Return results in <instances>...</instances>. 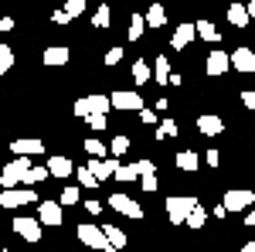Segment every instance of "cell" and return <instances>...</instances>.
Segmentation results:
<instances>
[{
  "instance_id": "4316f807",
  "label": "cell",
  "mask_w": 255,
  "mask_h": 252,
  "mask_svg": "<svg viewBox=\"0 0 255 252\" xmlns=\"http://www.w3.org/2000/svg\"><path fill=\"white\" fill-rule=\"evenodd\" d=\"M75 177H79V184H82V188H89V191H96L99 184H102V181H99V177L92 174L89 167H75Z\"/></svg>"
},
{
  "instance_id": "5bb4252c",
  "label": "cell",
  "mask_w": 255,
  "mask_h": 252,
  "mask_svg": "<svg viewBox=\"0 0 255 252\" xmlns=\"http://www.w3.org/2000/svg\"><path fill=\"white\" fill-rule=\"evenodd\" d=\"M41 61H44L48 68H61V65L72 61V51H68V44H48L44 55H41Z\"/></svg>"
},
{
  "instance_id": "60d3db41",
  "label": "cell",
  "mask_w": 255,
  "mask_h": 252,
  "mask_svg": "<svg viewBox=\"0 0 255 252\" xmlns=\"http://www.w3.org/2000/svg\"><path fill=\"white\" fill-rule=\"evenodd\" d=\"M139 184H143V191L146 194H153L160 188V181H157V174H146V177H139Z\"/></svg>"
},
{
  "instance_id": "836d02e7",
  "label": "cell",
  "mask_w": 255,
  "mask_h": 252,
  "mask_svg": "<svg viewBox=\"0 0 255 252\" xmlns=\"http://www.w3.org/2000/svg\"><path fill=\"white\" fill-rule=\"evenodd\" d=\"M119 61H123V48H119V44H113V48L102 55V65H106V68H113V65H119Z\"/></svg>"
},
{
  "instance_id": "5b68a950",
  "label": "cell",
  "mask_w": 255,
  "mask_h": 252,
  "mask_svg": "<svg viewBox=\"0 0 255 252\" xmlns=\"http://www.w3.org/2000/svg\"><path fill=\"white\" fill-rule=\"evenodd\" d=\"M75 235H79L82 246H89V249L102 252L106 246H109V239H106V229H99V225H92V222H82L79 229H75Z\"/></svg>"
},
{
  "instance_id": "d590c367",
  "label": "cell",
  "mask_w": 255,
  "mask_h": 252,
  "mask_svg": "<svg viewBox=\"0 0 255 252\" xmlns=\"http://www.w3.org/2000/svg\"><path fill=\"white\" fill-rule=\"evenodd\" d=\"M85 123H89V130H106V126H109V116H106V113H92V116H85Z\"/></svg>"
},
{
  "instance_id": "db71d44e",
  "label": "cell",
  "mask_w": 255,
  "mask_h": 252,
  "mask_svg": "<svg viewBox=\"0 0 255 252\" xmlns=\"http://www.w3.org/2000/svg\"><path fill=\"white\" fill-rule=\"evenodd\" d=\"M0 252H10V249H0Z\"/></svg>"
},
{
  "instance_id": "e0dca14e",
  "label": "cell",
  "mask_w": 255,
  "mask_h": 252,
  "mask_svg": "<svg viewBox=\"0 0 255 252\" xmlns=\"http://www.w3.org/2000/svg\"><path fill=\"white\" fill-rule=\"evenodd\" d=\"M194 27H197V38H201V41H208V44H221V31H218L208 17H197Z\"/></svg>"
},
{
  "instance_id": "484cf974",
  "label": "cell",
  "mask_w": 255,
  "mask_h": 252,
  "mask_svg": "<svg viewBox=\"0 0 255 252\" xmlns=\"http://www.w3.org/2000/svg\"><path fill=\"white\" fill-rule=\"evenodd\" d=\"M116 181H119V184H136V181H139L136 164H123V167L116 171Z\"/></svg>"
},
{
  "instance_id": "603a6c76",
  "label": "cell",
  "mask_w": 255,
  "mask_h": 252,
  "mask_svg": "<svg viewBox=\"0 0 255 252\" xmlns=\"http://www.w3.org/2000/svg\"><path fill=\"white\" fill-rule=\"evenodd\" d=\"M146 27H150V24H146V14H133V20H129V41L136 44V41L146 34Z\"/></svg>"
},
{
  "instance_id": "f546056e",
  "label": "cell",
  "mask_w": 255,
  "mask_h": 252,
  "mask_svg": "<svg viewBox=\"0 0 255 252\" xmlns=\"http://www.w3.org/2000/svg\"><path fill=\"white\" fill-rule=\"evenodd\" d=\"M82 150H85L89 157H106V154H109V147L99 143V140H82Z\"/></svg>"
},
{
  "instance_id": "74e56055",
  "label": "cell",
  "mask_w": 255,
  "mask_h": 252,
  "mask_svg": "<svg viewBox=\"0 0 255 252\" xmlns=\"http://www.w3.org/2000/svg\"><path fill=\"white\" fill-rule=\"evenodd\" d=\"M79 188H75V184H68V188H65V191H61V205H65V208H68V205H79Z\"/></svg>"
},
{
  "instance_id": "277c9868",
  "label": "cell",
  "mask_w": 255,
  "mask_h": 252,
  "mask_svg": "<svg viewBox=\"0 0 255 252\" xmlns=\"http://www.w3.org/2000/svg\"><path fill=\"white\" fill-rule=\"evenodd\" d=\"M113 109V99L109 96H85V99H75V106H72V113L79 119L92 116V113H109Z\"/></svg>"
},
{
  "instance_id": "ab89813d",
  "label": "cell",
  "mask_w": 255,
  "mask_h": 252,
  "mask_svg": "<svg viewBox=\"0 0 255 252\" xmlns=\"http://www.w3.org/2000/svg\"><path fill=\"white\" fill-rule=\"evenodd\" d=\"M136 171H139V177H146V174H157V164L143 157V160H136Z\"/></svg>"
},
{
  "instance_id": "7bdbcfd3",
  "label": "cell",
  "mask_w": 255,
  "mask_h": 252,
  "mask_svg": "<svg viewBox=\"0 0 255 252\" xmlns=\"http://www.w3.org/2000/svg\"><path fill=\"white\" fill-rule=\"evenodd\" d=\"M242 102H245V109L255 113V89H245V92H242Z\"/></svg>"
},
{
  "instance_id": "52a82bcc",
  "label": "cell",
  "mask_w": 255,
  "mask_h": 252,
  "mask_svg": "<svg viewBox=\"0 0 255 252\" xmlns=\"http://www.w3.org/2000/svg\"><path fill=\"white\" fill-rule=\"evenodd\" d=\"M109 99H113V109H119V113H139V109H146L143 96L133 92V89H116Z\"/></svg>"
},
{
  "instance_id": "f6af8a7d",
  "label": "cell",
  "mask_w": 255,
  "mask_h": 252,
  "mask_svg": "<svg viewBox=\"0 0 255 252\" xmlns=\"http://www.w3.org/2000/svg\"><path fill=\"white\" fill-rule=\"evenodd\" d=\"M139 119H143V123H150V126H153V123H157V113H153V109H139Z\"/></svg>"
},
{
  "instance_id": "b9f144b4",
  "label": "cell",
  "mask_w": 255,
  "mask_h": 252,
  "mask_svg": "<svg viewBox=\"0 0 255 252\" xmlns=\"http://www.w3.org/2000/svg\"><path fill=\"white\" fill-rule=\"evenodd\" d=\"M204 164H208V167H221V154H218V150H208V154H204Z\"/></svg>"
},
{
  "instance_id": "f35d334b",
  "label": "cell",
  "mask_w": 255,
  "mask_h": 252,
  "mask_svg": "<svg viewBox=\"0 0 255 252\" xmlns=\"http://www.w3.org/2000/svg\"><path fill=\"white\" fill-rule=\"evenodd\" d=\"M163 136H177V123L170 116L163 119V123H160V130H157V140H163Z\"/></svg>"
},
{
  "instance_id": "f907efd6",
  "label": "cell",
  "mask_w": 255,
  "mask_h": 252,
  "mask_svg": "<svg viewBox=\"0 0 255 252\" xmlns=\"http://www.w3.org/2000/svg\"><path fill=\"white\" fill-rule=\"evenodd\" d=\"M238 252H255V242H245V246H242Z\"/></svg>"
},
{
  "instance_id": "8fae6325",
  "label": "cell",
  "mask_w": 255,
  "mask_h": 252,
  "mask_svg": "<svg viewBox=\"0 0 255 252\" xmlns=\"http://www.w3.org/2000/svg\"><path fill=\"white\" fill-rule=\"evenodd\" d=\"M109 208H113V212H119V215H126V218H133V222H139V218H143V208H139L129 194H109Z\"/></svg>"
},
{
  "instance_id": "cb8c5ba5",
  "label": "cell",
  "mask_w": 255,
  "mask_h": 252,
  "mask_svg": "<svg viewBox=\"0 0 255 252\" xmlns=\"http://www.w3.org/2000/svg\"><path fill=\"white\" fill-rule=\"evenodd\" d=\"M146 24H150V27H163V24H167V10H163V3H150V10H146Z\"/></svg>"
},
{
  "instance_id": "d6986e66",
  "label": "cell",
  "mask_w": 255,
  "mask_h": 252,
  "mask_svg": "<svg viewBox=\"0 0 255 252\" xmlns=\"http://www.w3.org/2000/svg\"><path fill=\"white\" fill-rule=\"evenodd\" d=\"M174 164H177V171H184V174H194L197 167H201V157H197L194 150H180V154L174 157Z\"/></svg>"
},
{
  "instance_id": "30bf717a",
  "label": "cell",
  "mask_w": 255,
  "mask_h": 252,
  "mask_svg": "<svg viewBox=\"0 0 255 252\" xmlns=\"http://www.w3.org/2000/svg\"><path fill=\"white\" fill-rule=\"evenodd\" d=\"M85 167H89L99 181H109V177H116V171L123 167V164H119V157H92Z\"/></svg>"
},
{
  "instance_id": "9a60e30c",
  "label": "cell",
  "mask_w": 255,
  "mask_h": 252,
  "mask_svg": "<svg viewBox=\"0 0 255 252\" xmlns=\"http://www.w3.org/2000/svg\"><path fill=\"white\" fill-rule=\"evenodd\" d=\"M48 171H51V177L55 181H68V177L75 174V167H72V160L65 154H55V157H48Z\"/></svg>"
},
{
  "instance_id": "7dc6e473",
  "label": "cell",
  "mask_w": 255,
  "mask_h": 252,
  "mask_svg": "<svg viewBox=\"0 0 255 252\" xmlns=\"http://www.w3.org/2000/svg\"><path fill=\"white\" fill-rule=\"evenodd\" d=\"M211 215H215L218 222H221V218H225V215H228V208H225V205H215V208H211Z\"/></svg>"
},
{
  "instance_id": "bcb514c9",
  "label": "cell",
  "mask_w": 255,
  "mask_h": 252,
  "mask_svg": "<svg viewBox=\"0 0 255 252\" xmlns=\"http://www.w3.org/2000/svg\"><path fill=\"white\" fill-rule=\"evenodd\" d=\"M82 208H85V212H89V215H99V212H102V205H99V201H85Z\"/></svg>"
},
{
  "instance_id": "44dd1931",
  "label": "cell",
  "mask_w": 255,
  "mask_h": 252,
  "mask_svg": "<svg viewBox=\"0 0 255 252\" xmlns=\"http://www.w3.org/2000/svg\"><path fill=\"white\" fill-rule=\"evenodd\" d=\"M249 20H252V14H249V7H245V3H228V24L245 27Z\"/></svg>"
},
{
  "instance_id": "c3c4849f",
  "label": "cell",
  "mask_w": 255,
  "mask_h": 252,
  "mask_svg": "<svg viewBox=\"0 0 255 252\" xmlns=\"http://www.w3.org/2000/svg\"><path fill=\"white\" fill-rule=\"evenodd\" d=\"M0 31H14V17H3V20H0Z\"/></svg>"
},
{
  "instance_id": "7402d4cb",
  "label": "cell",
  "mask_w": 255,
  "mask_h": 252,
  "mask_svg": "<svg viewBox=\"0 0 255 252\" xmlns=\"http://www.w3.org/2000/svg\"><path fill=\"white\" fill-rule=\"evenodd\" d=\"M129 75H133L136 85H143V82H150V78H153V68H150L143 58H136V61H133V68H129Z\"/></svg>"
},
{
  "instance_id": "11a10c76",
  "label": "cell",
  "mask_w": 255,
  "mask_h": 252,
  "mask_svg": "<svg viewBox=\"0 0 255 252\" xmlns=\"http://www.w3.org/2000/svg\"><path fill=\"white\" fill-rule=\"evenodd\" d=\"M44 252H48V249H44Z\"/></svg>"
},
{
  "instance_id": "7a4b0ae2",
  "label": "cell",
  "mask_w": 255,
  "mask_h": 252,
  "mask_svg": "<svg viewBox=\"0 0 255 252\" xmlns=\"http://www.w3.org/2000/svg\"><path fill=\"white\" fill-rule=\"evenodd\" d=\"M197 198H187V194H170L167 201H163V208H167V218H170V225H187V215L194 212Z\"/></svg>"
},
{
  "instance_id": "e575fe53",
  "label": "cell",
  "mask_w": 255,
  "mask_h": 252,
  "mask_svg": "<svg viewBox=\"0 0 255 252\" xmlns=\"http://www.w3.org/2000/svg\"><path fill=\"white\" fill-rule=\"evenodd\" d=\"M48 177H51L48 164H44V167H31V174H27V188H31V184H41V181H48Z\"/></svg>"
},
{
  "instance_id": "6da1fadb",
  "label": "cell",
  "mask_w": 255,
  "mask_h": 252,
  "mask_svg": "<svg viewBox=\"0 0 255 252\" xmlns=\"http://www.w3.org/2000/svg\"><path fill=\"white\" fill-rule=\"evenodd\" d=\"M31 157H14L10 164H3V171H0V188L3 191H10V188H17V184H27V174H31Z\"/></svg>"
},
{
  "instance_id": "4fadbf2b",
  "label": "cell",
  "mask_w": 255,
  "mask_h": 252,
  "mask_svg": "<svg viewBox=\"0 0 255 252\" xmlns=\"http://www.w3.org/2000/svg\"><path fill=\"white\" fill-rule=\"evenodd\" d=\"M232 68L235 72H245V75H255V51L245 48V44H238L235 51H232Z\"/></svg>"
},
{
  "instance_id": "681fc988",
  "label": "cell",
  "mask_w": 255,
  "mask_h": 252,
  "mask_svg": "<svg viewBox=\"0 0 255 252\" xmlns=\"http://www.w3.org/2000/svg\"><path fill=\"white\" fill-rule=\"evenodd\" d=\"M245 225H249V229H255V208L249 215H245Z\"/></svg>"
},
{
  "instance_id": "816d5d0a",
  "label": "cell",
  "mask_w": 255,
  "mask_h": 252,
  "mask_svg": "<svg viewBox=\"0 0 255 252\" xmlns=\"http://www.w3.org/2000/svg\"><path fill=\"white\" fill-rule=\"evenodd\" d=\"M245 7H249V14H252V17H255V0H249V3H245Z\"/></svg>"
},
{
  "instance_id": "4dcf8cb0",
  "label": "cell",
  "mask_w": 255,
  "mask_h": 252,
  "mask_svg": "<svg viewBox=\"0 0 255 252\" xmlns=\"http://www.w3.org/2000/svg\"><path fill=\"white\" fill-rule=\"evenodd\" d=\"M204 222H208V212H204V208H201V205H197L194 212L187 215V225H191V229H194V232H201V229H204Z\"/></svg>"
},
{
  "instance_id": "ee69618b",
  "label": "cell",
  "mask_w": 255,
  "mask_h": 252,
  "mask_svg": "<svg viewBox=\"0 0 255 252\" xmlns=\"http://www.w3.org/2000/svg\"><path fill=\"white\" fill-rule=\"evenodd\" d=\"M51 20H55V24H61V27H65V24H72V17L65 14V7H61V10H55V14H51Z\"/></svg>"
},
{
  "instance_id": "ffe728a7",
  "label": "cell",
  "mask_w": 255,
  "mask_h": 252,
  "mask_svg": "<svg viewBox=\"0 0 255 252\" xmlns=\"http://www.w3.org/2000/svg\"><path fill=\"white\" fill-rule=\"evenodd\" d=\"M10 150L17 157H34V154H44V143H41V140H14Z\"/></svg>"
},
{
  "instance_id": "2e32d148",
  "label": "cell",
  "mask_w": 255,
  "mask_h": 252,
  "mask_svg": "<svg viewBox=\"0 0 255 252\" xmlns=\"http://www.w3.org/2000/svg\"><path fill=\"white\" fill-rule=\"evenodd\" d=\"M194 38H197V27L191 24V20H187V24H177L174 38H170V48H174V51H184V48H187Z\"/></svg>"
},
{
  "instance_id": "f1b7e54d",
  "label": "cell",
  "mask_w": 255,
  "mask_h": 252,
  "mask_svg": "<svg viewBox=\"0 0 255 252\" xmlns=\"http://www.w3.org/2000/svg\"><path fill=\"white\" fill-rule=\"evenodd\" d=\"M106 239H109V246L126 249V232H123V229H116V225H106Z\"/></svg>"
},
{
  "instance_id": "3957f363",
  "label": "cell",
  "mask_w": 255,
  "mask_h": 252,
  "mask_svg": "<svg viewBox=\"0 0 255 252\" xmlns=\"http://www.w3.org/2000/svg\"><path fill=\"white\" fill-rule=\"evenodd\" d=\"M24 205H41L34 188H10V191H0V208H24Z\"/></svg>"
},
{
  "instance_id": "ba28073f",
  "label": "cell",
  "mask_w": 255,
  "mask_h": 252,
  "mask_svg": "<svg viewBox=\"0 0 255 252\" xmlns=\"http://www.w3.org/2000/svg\"><path fill=\"white\" fill-rule=\"evenodd\" d=\"M10 229L24 239V242H41V218H24V215H17L14 222H10Z\"/></svg>"
},
{
  "instance_id": "83f0119b",
  "label": "cell",
  "mask_w": 255,
  "mask_h": 252,
  "mask_svg": "<svg viewBox=\"0 0 255 252\" xmlns=\"http://www.w3.org/2000/svg\"><path fill=\"white\" fill-rule=\"evenodd\" d=\"M92 24H96L99 31H106V27L113 24V10H109V3H102V7L96 10V17H92Z\"/></svg>"
},
{
  "instance_id": "9c48e42d",
  "label": "cell",
  "mask_w": 255,
  "mask_h": 252,
  "mask_svg": "<svg viewBox=\"0 0 255 252\" xmlns=\"http://www.w3.org/2000/svg\"><path fill=\"white\" fill-rule=\"evenodd\" d=\"M38 218H41V225L58 229L61 222H65V205H61V201H41L38 205Z\"/></svg>"
},
{
  "instance_id": "8d00e7d4",
  "label": "cell",
  "mask_w": 255,
  "mask_h": 252,
  "mask_svg": "<svg viewBox=\"0 0 255 252\" xmlns=\"http://www.w3.org/2000/svg\"><path fill=\"white\" fill-rule=\"evenodd\" d=\"M65 14L75 20L79 14H85V0H65Z\"/></svg>"
},
{
  "instance_id": "f5cc1de1",
  "label": "cell",
  "mask_w": 255,
  "mask_h": 252,
  "mask_svg": "<svg viewBox=\"0 0 255 252\" xmlns=\"http://www.w3.org/2000/svg\"><path fill=\"white\" fill-rule=\"evenodd\" d=\"M102 252H123V249H116V246H106V249H102Z\"/></svg>"
},
{
  "instance_id": "ac0fdd59",
  "label": "cell",
  "mask_w": 255,
  "mask_h": 252,
  "mask_svg": "<svg viewBox=\"0 0 255 252\" xmlns=\"http://www.w3.org/2000/svg\"><path fill=\"white\" fill-rule=\"evenodd\" d=\"M197 130L204 136H218L221 130H225V119L221 116H211V113H204V116H197Z\"/></svg>"
},
{
  "instance_id": "1f68e13d",
  "label": "cell",
  "mask_w": 255,
  "mask_h": 252,
  "mask_svg": "<svg viewBox=\"0 0 255 252\" xmlns=\"http://www.w3.org/2000/svg\"><path fill=\"white\" fill-rule=\"evenodd\" d=\"M126 150H129V136H126V133L113 136V147H109V154H113V157H123Z\"/></svg>"
},
{
  "instance_id": "d6a6232c",
  "label": "cell",
  "mask_w": 255,
  "mask_h": 252,
  "mask_svg": "<svg viewBox=\"0 0 255 252\" xmlns=\"http://www.w3.org/2000/svg\"><path fill=\"white\" fill-rule=\"evenodd\" d=\"M10 68H14V48L0 44V72H10Z\"/></svg>"
},
{
  "instance_id": "7c38bea8",
  "label": "cell",
  "mask_w": 255,
  "mask_h": 252,
  "mask_svg": "<svg viewBox=\"0 0 255 252\" xmlns=\"http://www.w3.org/2000/svg\"><path fill=\"white\" fill-rule=\"evenodd\" d=\"M204 72H208L211 78L232 72V55H228V51H221V48H215V51L208 55V61H204Z\"/></svg>"
},
{
  "instance_id": "8992f818",
  "label": "cell",
  "mask_w": 255,
  "mask_h": 252,
  "mask_svg": "<svg viewBox=\"0 0 255 252\" xmlns=\"http://www.w3.org/2000/svg\"><path fill=\"white\" fill-rule=\"evenodd\" d=\"M221 205H225L228 212H245V208L255 205V191L252 188H232V191H225Z\"/></svg>"
},
{
  "instance_id": "d4e9b609",
  "label": "cell",
  "mask_w": 255,
  "mask_h": 252,
  "mask_svg": "<svg viewBox=\"0 0 255 252\" xmlns=\"http://www.w3.org/2000/svg\"><path fill=\"white\" fill-rule=\"evenodd\" d=\"M170 75H174V72H170V61L160 55V58L153 61V78H157L160 85H167V82H170Z\"/></svg>"
}]
</instances>
